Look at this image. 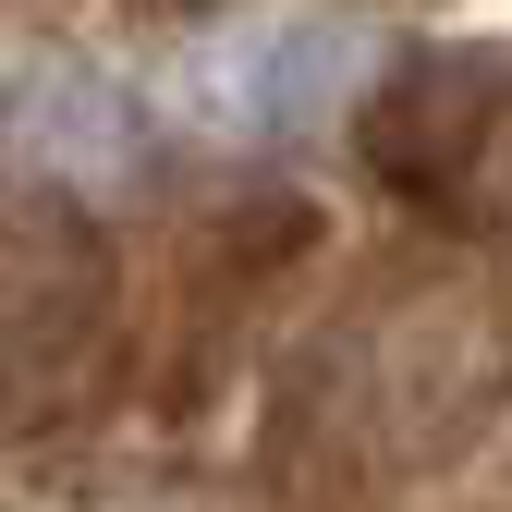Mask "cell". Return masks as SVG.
<instances>
[{
    "instance_id": "6da1fadb",
    "label": "cell",
    "mask_w": 512,
    "mask_h": 512,
    "mask_svg": "<svg viewBox=\"0 0 512 512\" xmlns=\"http://www.w3.org/2000/svg\"><path fill=\"white\" fill-rule=\"evenodd\" d=\"M500 391H512V317L476 281H415L342 330V403L366 427V452L403 476L464 464L476 427L500 415Z\"/></svg>"
},
{
    "instance_id": "7a4b0ae2",
    "label": "cell",
    "mask_w": 512,
    "mask_h": 512,
    "mask_svg": "<svg viewBox=\"0 0 512 512\" xmlns=\"http://www.w3.org/2000/svg\"><path fill=\"white\" fill-rule=\"evenodd\" d=\"M500 122H512V49H415L366 98V159L403 196H476Z\"/></svg>"
},
{
    "instance_id": "3957f363",
    "label": "cell",
    "mask_w": 512,
    "mask_h": 512,
    "mask_svg": "<svg viewBox=\"0 0 512 512\" xmlns=\"http://www.w3.org/2000/svg\"><path fill=\"white\" fill-rule=\"evenodd\" d=\"M366 86V37L330 13H281V25H244L208 61V110L232 135H317L342 122V98Z\"/></svg>"
},
{
    "instance_id": "277c9868",
    "label": "cell",
    "mask_w": 512,
    "mask_h": 512,
    "mask_svg": "<svg viewBox=\"0 0 512 512\" xmlns=\"http://www.w3.org/2000/svg\"><path fill=\"white\" fill-rule=\"evenodd\" d=\"M98 342V256L74 220L0 232V378H74Z\"/></svg>"
},
{
    "instance_id": "5b68a950",
    "label": "cell",
    "mask_w": 512,
    "mask_h": 512,
    "mask_svg": "<svg viewBox=\"0 0 512 512\" xmlns=\"http://www.w3.org/2000/svg\"><path fill=\"white\" fill-rule=\"evenodd\" d=\"M13 147L49 159V171H74V183H110L135 159V98L110 74H86V61H37L25 98H13Z\"/></svg>"
}]
</instances>
